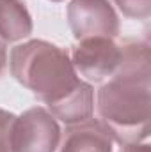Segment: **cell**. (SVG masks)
I'll list each match as a JSON object with an SVG mask.
<instances>
[{"mask_svg":"<svg viewBox=\"0 0 151 152\" xmlns=\"http://www.w3.org/2000/svg\"><path fill=\"white\" fill-rule=\"evenodd\" d=\"M100 120L121 145L141 143L150 136L151 58L150 44L126 41L121 44L117 71L96 96Z\"/></svg>","mask_w":151,"mask_h":152,"instance_id":"6da1fadb","label":"cell"},{"mask_svg":"<svg viewBox=\"0 0 151 152\" xmlns=\"http://www.w3.org/2000/svg\"><path fill=\"white\" fill-rule=\"evenodd\" d=\"M11 75L50 108L62 103L84 81L75 71L68 50L32 39L11 50Z\"/></svg>","mask_w":151,"mask_h":152,"instance_id":"7a4b0ae2","label":"cell"},{"mask_svg":"<svg viewBox=\"0 0 151 152\" xmlns=\"http://www.w3.org/2000/svg\"><path fill=\"white\" fill-rule=\"evenodd\" d=\"M61 127L48 110L34 106L16 117L11 133L13 152H57Z\"/></svg>","mask_w":151,"mask_h":152,"instance_id":"3957f363","label":"cell"},{"mask_svg":"<svg viewBox=\"0 0 151 152\" xmlns=\"http://www.w3.org/2000/svg\"><path fill=\"white\" fill-rule=\"evenodd\" d=\"M71 64L85 80L100 83L117 71L121 62V46L110 37L80 39L70 53Z\"/></svg>","mask_w":151,"mask_h":152,"instance_id":"277c9868","label":"cell"},{"mask_svg":"<svg viewBox=\"0 0 151 152\" xmlns=\"http://www.w3.org/2000/svg\"><path fill=\"white\" fill-rule=\"evenodd\" d=\"M68 23L76 41L87 37H110L119 34V18L109 0H71Z\"/></svg>","mask_w":151,"mask_h":152,"instance_id":"5b68a950","label":"cell"},{"mask_svg":"<svg viewBox=\"0 0 151 152\" xmlns=\"http://www.w3.org/2000/svg\"><path fill=\"white\" fill-rule=\"evenodd\" d=\"M61 152H114V138L101 120L91 117L66 127Z\"/></svg>","mask_w":151,"mask_h":152,"instance_id":"8992f818","label":"cell"},{"mask_svg":"<svg viewBox=\"0 0 151 152\" xmlns=\"http://www.w3.org/2000/svg\"><path fill=\"white\" fill-rule=\"evenodd\" d=\"M32 34V16L23 0H0V39L16 42Z\"/></svg>","mask_w":151,"mask_h":152,"instance_id":"52a82bcc","label":"cell"},{"mask_svg":"<svg viewBox=\"0 0 151 152\" xmlns=\"http://www.w3.org/2000/svg\"><path fill=\"white\" fill-rule=\"evenodd\" d=\"M94 112V90L87 81H82L75 92H71L62 103L50 108V113L62 120L66 126L84 122L93 117Z\"/></svg>","mask_w":151,"mask_h":152,"instance_id":"ba28073f","label":"cell"},{"mask_svg":"<svg viewBox=\"0 0 151 152\" xmlns=\"http://www.w3.org/2000/svg\"><path fill=\"white\" fill-rule=\"evenodd\" d=\"M119 11L133 20H146L151 14V0H114Z\"/></svg>","mask_w":151,"mask_h":152,"instance_id":"9c48e42d","label":"cell"},{"mask_svg":"<svg viewBox=\"0 0 151 152\" xmlns=\"http://www.w3.org/2000/svg\"><path fill=\"white\" fill-rule=\"evenodd\" d=\"M16 115L0 108V152H13L11 151V133Z\"/></svg>","mask_w":151,"mask_h":152,"instance_id":"30bf717a","label":"cell"},{"mask_svg":"<svg viewBox=\"0 0 151 152\" xmlns=\"http://www.w3.org/2000/svg\"><path fill=\"white\" fill-rule=\"evenodd\" d=\"M121 152H151L150 145L148 143H130V145H123V151Z\"/></svg>","mask_w":151,"mask_h":152,"instance_id":"8fae6325","label":"cell"},{"mask_svg":"<svg viewBox=\"0 0 151 152\" xmlns=\"http://www.w3.org/2000/svg\"><path fill=\"white\" fill-rule=\"evenodd\" d=\"M7 66V42L0 39V76Z\"/></svg>","mask_w":151,"mask_h":152,"instance_id":"7c38bea8","label":"cell"},{"mask_svg":"<svg viewBox=\"0 0 151 152\" xmlns=\"http://www.w3.org/2000/svg\"><path fill=\"white\" fill-rule=\"evenodd\" d=\"M52 2H61V0H52Z\"/></svg>","mask_w":151,"mask_h":152,"instance_id":"4fadbf2b","label":"cell"}]
</instances>
